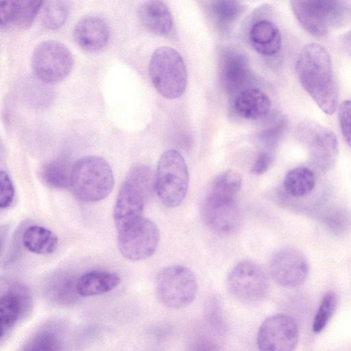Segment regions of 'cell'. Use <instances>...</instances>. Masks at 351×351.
<instances>
[{
    "label": "cell",
    "mask_w": 351,
    "mask_h": 351,
    "mask_svg": "<svg viewBox=\"0 0 351 351\" xmlns=\"http://www.w3.org/2000/svg\"><path fill=\"white\" fill-rule=\"evenodd\" d=\"M295 69L306 92L324 112L332 114L337 108L338 91L332 60L326 49L317 43L305 45Z\"/></svg>",
    "instance_id": "obj_1"
},
{
    "label": "cell",
    "mask_w": 351,
    "mask_h": 351,
    "mask_svg": "<svg viewBox=\"0 0 351 351\" xmlns=\"http://www.w3.org/2000/svg\"><path fill=\"white\" fill-rule=\"evenodd\" d=\"M290 4L300 25L315 36H324L351 23V4L348 1L295 0Z\"/></svg>",
    "instance_id": "obj_2"
},
{
    "label": "cell",
    "mask_w": 351,
    "mask_h": 351,
    "mask_svg": "<svg viewBox=\"0 0 351 351\" xmlns=\"http://www.w3.org/2000/svg\"><path fill=\"white\" fill-rule=\"evenodd\" d=\"M114 176L108 162L97 156L79 159L72 167L70 188L73 195L83 202H96L112 191Z\"/></svg>",
    "instance_id": "obj_3"
},
{
    "label": "cell",
    "mask_w": 351,
    "mask_h": 351,
    "mask_svg": "<svg viewBox=\"0 0 351 351\" xmlns=\"http://www.w3.org/2000/svg\"><path fill=\"white\" fill-rule=\"evenodd\" d=\"M149 75L156 90L164 97H180L187 84V71L180 55L173 49L162 47L152 54Z\"/></svg>",
    "instance_id": "obj_4"
},
{
    "label": "cell",
    "mask_w": 351,
    "mask_h": 351,
    "mask_svg": "<svg viewBox=\"0 0 351 351\" xmlns=\"http://www.w3.org/2000/svg\"><path fill=\"white\" fill-rule=\"evenodd\" d=\"M155 191L167 207L179 206L189 186V171L183 156L175 149H168L160 156L155 175Z\"/></svg>",
    "instance_id": "obj_5"
},
{
    "label": "cell",
    "mask_w": 351,
    "mask_h": 351,
    "mask_svg": "<svg viewBox=\"0 0 351 351\" xmlns=\"http://www.w3.org/2000/svg\"><path fill=\"white\" fill-rule=\"evenodd\" d=\"M198 289L193 272L183 265L164 268L157 275L155 291L158 300L166 307L181 309L195 300Z\"/></svg>",
    "instance_id": "obj_6"
},
{
    "label": "cell",
    "mask_w": 351,
    "mask_h": 351,
    "mask_svg": "<svg viewBox=\"0 0 351 351\" xmlns=\"http://www.w3.org/2000/svg\"><path fill=\"white\" fill-rule=\"evenodd\" d=\"M226 285L230 295L247 304L262 302L269 290V280L265 270L248 260L240 261L229 272Z\"/></svg>",
    "instance_id": "obj_7"
},
{
    "label": "cell",
    "mask_w": 351,
    "mask_h": 351,
    "mask_svg": "<svg viewBox=\"0 0 351 351\" xmlns=\"http://www.w3.org/2000/svg\"><path fill=\"white\" fill-rule=\"evenodd\" d=\"M73 56L70 50L56 40H46L34 49L31 60L32 71L40 82L55 84L64 80L72 70Z\"/></svg>",
    "instance_id": "obj_8"
},
{
    "label": "cell",
    "mask_w": 351,
    "mask_h": 351,
    "mask_svg": "<svg viewBox=\"0 0 351 351\" xmlns=\"http://www.w3.org/2000/svg\"><path fill=\"white\" fill-rule=\"evenodd\" d=\"M160 232L152 220L142 217L118 231L117 246L126 259L138 261L146 259L156 252Z\"/></svg>",
    "instance_id": "obj_9"
},
{
    "label": "cell",
    "mask_w": 351,
    "mask_h": 351,
    "mask_svg": "<svg viewBox=\"0 0 351 351\" xmlns=\"http://www.w3.org/2000/svg\"><path fill=\"white\" fill-rule=\"evenodd\" d=\"M299 338L296 322L285 314H275L262 322L257 334L259 351H294Z\"/></svg>",
    "instance_id": "obj_10"
},
{
    "label": "cell",
    "mask_w": 351,
    "mask_h": 351,
    "mask_svg": "<svg viewBox=\"0 0 351 351\" xmlns=\"http://www.w3.org/2000/svg\"><path fill=\"white\" fill-rule=\"evenodd\" d=\"M152 195L133 176L128 173L114 208L113 217L117 232L143 217L145 202Z\"/></svg>",
    "instance_id": "obj_11"
},
{
    "label": "cell",
    "mask_w": 351,
    "mask_h": 351,
    "mask_svg": "<svg viewBox=\"0 0 351 351\" xmlns=\"http://www.w3.org/2000/svg\"><path fill=\"white\" fill-rule=\"evenodd\" d=\"M308 263L298 250L287 247L278 251L269 264L273 280L281 287L293 288L302 285L308 274Z\"/></svg>",
    "instance_id": "obj_12"
},
{
    "label": "cell",
    "mask_w": 351,
    "mask_h": 351,
    "mask_svg": "<svg viewBox=\"0 0 351 351\" xmlns=\"http://www.w3.org/2000/svg\"><path fill=\"white\" fill-rule=\"evenodd\" d=\"M309 136V156L313 165L322 173L332 169L339 153L335 134L329 129L315 123L302 127Z\"/></svg>",
    "instance_id": "obj_13"
},
{
    "label": "cell",
    "mask_w": 351,
    "mask_h": 351,
    "mask_svg": "<svg viewBox=\"0 0 351 351\" xmlns=\"http://www.w3.org/2000/svg\"><path fill=\"white\" fill-rule=\"evenodd\" d=\"M203 217L207 226L213 232L223 235L236 231L241 219L237 199L209 195L203 205Z\"/></svg>",
    "instance_id": "obj_14"
},
{
    "label": "cell",
    "mask_w": 351,
    "mask_h": 351,
    "mask_svg": "<svg viewBox=\"0 0 351 351\" xmlns=\"http://www.w3.org/2000/svg\"><path fill=\"white\" fill-rule=\"evenodd\" d=\"M43 1L11 0L0 3V26L2 29H25L39 14Z\"/></svg>",
    "instance_id": "obj_15"
},
{
    "label": "cell",
    "mask_w": 351,
    "mask_h": 351,
    "mask_svg": "<svg viewBox=\"0 0 351 351\" xmlns=\"http://www.w3.org/2000/svg\"><path fill=\"white\" fill-rule=\"evenodd\" d=\"M110 34L107 23L95 15L82 18L73 30V37L77 44L89 52H95L104 48L109 40Z\"/></svg>",
    "instance_id": "obj_16"
},
{
    "label": "cell",
    "mask_w": 351,
    "mask_h": 351,
    "mask_svg": "<svg viewBox=\"0 0 351 351\" xmlns=\"http://www.w3.org/2000/svg\"><path fill=\"white\" fill-rule=\"evenodd\" d=\"M29 300L28 291L21 284H14L3 293L0 300L1 339L16 324L25 311Z\"/></svg>",
    "instance_id": "obj_17"
},
{
    "label": "cell",
    "mask_w": 351,
    "mask_h": 351,
    "mask_svg": "<svg viewBox=\"0 0 351 351\" xmlns=\"http://www.w3.org/2000/svg\"><path fill=\"white\" fill-rule=\"evenodd\" d=\"M246 58L235 51L228 50L221 56L219 73L228 91H235L243 85L250 75Z\"/></svg>",
    "instance_id": "obj_18"
},
{
    "label": "cell",
    "mask_w": 351,
    "mask_h": 351,
    "mask_svg": "<svg viewBox=\"0 0 351 351\" xmlns=\"http://www.w3.org/2000/svg\"><path fill=\"white\" fill-rule=\"evenodd\" d=\"M138 16L143 25L149 32L159 35H168L173 27L171 14L162 1H146L138 9Z\"/></svg>",
    "instance_id": "obj_19"
},
{
    "label": "cell",
    "mask_w": 351,
    "mask_h": 351,
    "mask_svg": "<svg viewBox=\"0 0 351 351\" xmlns=\"http://www.w3.org/2000/svg\"><path fill=\"white\" fill-rule=\"evenodd\" d=\"M249 40L254 50L265 56L276 54L282 45L278 28L267 20L258 21L252 25L249 32Z\"/></svg>",
    "instance_id": "obj_20"
},
{
    "label": "cell",
    "mask_w": 351,
    "mask_h": 351,
    "mask_svg": "<svg viewBox=\"0 0 351 351\" xmlns=\"http://www.w3.org/2000/svg\"><path fill=\"white\" fill-rule=\"evenodd\" d=\"M234 109L241 117L256 120L264 117L270 110L268 96L261 90L248 88L240 91L234 99Z\"/></svg>",
    "instance_id": "obj_21"
},
{
    "label": "cell",
    "mask_w": 351,
    "mask_h": 351,
    "mask_svg": "<svg viewBox=\"0 0 351 351\" xmlns=\"http://www.w3.org/2000/svg\"><path fill=\"white\" fill-rule=\"evenodd\" d=\"M120 283L119 276L108 271L93 270L79 277L77 289L80 296L87 297L108 293Z\"/></svg>",
    "instance_id": "obj_22"
},
{
    "label": "cell",
    "mask_w": 351,
    "mask_h": 351,
    "mask_svg": "<svg viewBox=\"0 0 351 351\" xmlns=\"http://www.w3.org/2000/svg\"><path fill=\"white\" fill-rule=\"evenodd\" d=\"M78 278L64 271L54 274L47 283V297L59 304L66 305L75 302L80 296L77 289Z\"/></svg>",
    "instance_id": "obj_23"
},
{
    "label": "cell",
    "mask_w": 351,
    "mask_h": 351,
    "mask_svg": "<svg viewBox=\"0 0 351 351\" xmlns=\"http://www.w3.org/2000/svg\"><path fill=\"white\" fill-rule=\"evenodd\" d=\"M25 247L37 254H49L56 251L58 240L50 230L40 226H31L23 234Z\"/></svg>",
    "instance_id": "obj_24"
},
{
    "label": "cell",
    "mask_w": 351,
    "mask_h": 351,
    "mask_svg": "<svg viewBox=\"0 0 351 351\" xmlns=\"http://www.w3.org/2000/svg\"><path fill=\"white\" fill-rule=\"evenodd\" d=\"M71 169L66 160L56 159L41 166L39 177L42 182L49 188L64 189L70 186Z\"/></svg>",
    "instance_id": "obj_25"
},
{
    "label": "cell",
    "mask_w": 351,
    "mask_h": 351,
    "mask_svg": "<svg viewBox=\"0 0 351 351\" xmlns=\"http://www.w3.org/2000/svg\"><path fill=\"white\" fill-rule=\"evenodd\" d=\"M314 172L306 167H298L290 170L285 176L284 187L292 196L301 197L311 193L315 185Z\"/></svg>",
    "instance_id": "obj_26"
},
{
    "label": "cell",
    "mask_w": 351,
    "mask_h": 351,
    "mask_svg": "<svg viewBox=\"0 0 351 351\" xmlns=\"http://www.w3.org/2000/svg\"><path fill=\"white\" fill-rule=\"evenodd\" d=\"M242 186V177L234 170L221 173L213 181L208 195L226 199H236Z\"/></svg>",
    "instance_id": "obj_27"
},
{
    "label": "cell",
    "mask_w": 351,
    "mask_h": 351,
    "mask_svg": "<svg viewBox=\"0 0 351 351\" xmlns=\"http://www.w3.org/2000/svg\"><path fill=\"white\" fill-rule=\"evenodd\" d=\"M69 12V5L66 1H43L39 12L41 23L48 29H58L66 21Z\"/></svg>",
    "instance_id": "obj_28"
},
{
    "label": "cell",
    "mask_w": 351,
    "mask_h": 351,
    "mask_svg": "<svg viewBox=\"0 0 351 351\" xmlns=\"http://www.w3.org/2000/svg\"><path fill=\"white\" fill-rule=\"evenodd\" d=\"M243 5L237 1H215L211 2V12L222 27L229 26L241 14Z\"/></svg>",
    "instance_id": "obj_29"
},
{
    "label": "cell",
    "mask_w": 351,
    "mask_h": 351,
    "mask_svg": "<svg viewBox=\"0 0 351 351\" xmlns=\"http://www.w3.org/2000/svg\"><path fill=\"white\" fill-rule=\"evenodd\" d=\"M21 351H64L58 337L52 332L45 330L30 337Z\"/></svg>",
    "instance_id": "obj_30"
},
{
    "label": "cell",
    "mask_w": 351,
    "mask_h": 351,
    "mask_svg": "<svg viewBox=\"0 0 351 351\" xmlns=\"http://www.w3.org/2000/svg\"><path fill=\"white\" fill-rule=\"evenodd\" d=\"M337 305V296L332 291L327 292L323 297L315 316L313 330L319 333L326 327Z\"/></svg>",
    "instance_id": "obj_31"
},
{
    "label": "cell",
    "mask_w": 351,
    "mask_h": 351,
    "mask_svg": "<svg viewBox=\"0 0 351 351\" xmlns=\"http://www.w3.org/2000/svg\"><path fill=\"white\" fill-rule=\"evenodd\" d=\"M338 120L342 136L351 148V101H343L338 110Z\"/></svg>",
    "instance_id": "obj_32"
},
{
    "label": "cell",
    "mask_w": 351,
    "mask_h": 351,
    "mask_svg": "<svg viewBox=\"0 0 351 351\" xmlns=\"http://www.w3.org/2000/svg\"><path fill=\"white\" fill-rule=\"evenodd\" d=\"M15 190L11 178L3 170L0 173V207H10L14 199Z\"/></svg>",
    "instance_id": "obj_33"
},
{
    "label": "cell",
    "mask_w": 351,
    "mask_h": 351,
    "mask_svg": "<svg viewBox=\"0 0 351 351\" xmlns=\"http://www.w3.org/2000/svg\"><path fill=\"white\" fill-rule=\"evenodd\" d=\"M271 162V157L269 152H261L252 168V172L256 175H261L265 173L268 169Z\"/></svg>",
    "instance_id": "obj_34"
},
{
    "label": "cell",
    "mask_w": 351,
    "mask_h": 351,
    "mask_svg": "<svg viewBox=\"0 0 351 351\" xmlns=\"http://www.w3.org/2000/svg\"><path fill=\"white\" fill-rule=\"evenodd\" d=\"M189 351H220V350L213 341L201 339L195 342Z\"/></svg>",
    "instance_id": "obj_35"
}]
</instances>
